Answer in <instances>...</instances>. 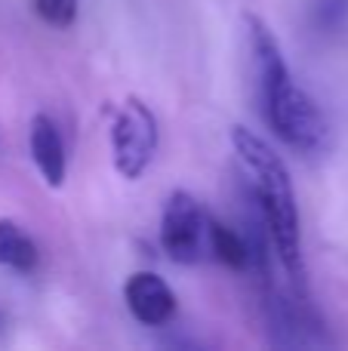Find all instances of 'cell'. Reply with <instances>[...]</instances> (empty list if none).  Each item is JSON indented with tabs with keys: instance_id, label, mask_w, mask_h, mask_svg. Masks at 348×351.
<instances>
[{
	"instance_id": "6da1fadb",
	"label": "cell",
	"mask_w": 348,
	"mask_h": 351,
	"mask_svg": "<svg viewBox=\"0 0 348 351\" xmlns=\"http://www.w3.org/2000/svg\"><path fill=\"white\" fill-rule=\"evenodd\" d=\"M247 31H250L253 65H256L259 102H262V114L269 121V127L296 154L324 158L333 148L330 121L318 108V102L302 86L293 84L281 53V43L269 31V25L259 16H247Z\"/></svg>"
},
{
	"instance_id": "7a4b0ae2",
	"label": "cell",
	"mask_w": 348,
	"mask_h": 351,
	"mask_svg": "<svg viewBox=\"0 0 348 351\" xmlns=\"http://www.w3.org/2000/svg\"><path fill=\"white\" fill-rule=\"evenodd\" d=\"M232 145L238 152L240 164L247 167V173L253 176L262 222L269 228V237L277 250L284 271L293 280V290L299 296H308L306 259H302V237H299V210H296L293 179H290L287 164L269 142L259 139L247 127H232Z\"/></svg>"
},
{
	"instance_id": "3957f363",
	"label": "cell",
	"mask_w": 348,
	"mask_h": 351,
	"mask_svg": "<svg viewBox=\"0 0 348 351\" xmlns=\"http://www.w3.org/2000/svg\"><path fill=\"white\" fill-rule=\"evenodd\" d=\"M111 154H114V170L129 182L145 176L151 167L158 154V117L142 99L129 96L121 105L111 123Z\"/></svg>"
},
{
	"instance_id": "277c9868",
	"label": "cell",
	"mask_w": 348,
	"mask_h": 351,
	"mask_svg": "<svg viewBox=\"0 0 348 351\" xmlns=\"http://www.w3.org/2000/svg\"><path fill=\"white\" fill-rule=\"evenodd\" d=\"M207 216L188 191H173L160 216V247L179 265H195L203 253Z\"/></svg>"
},
{
	"instance_id": "5b68a950",
	"label": "cell",
	"mask_w": 348,
	"mask_h": 351,
	"mask_svg": "<svg viewBox=\"0 0 348 351\" xmlns=\"http://www.w3.org/2000/svg\"><path fill=\"white\" fill-rule=\"evenodd\" d=\"M129 315L145 327H164L176 317V293L164 278L151 271H136L123 287Z\"/></svg>"
},
{
	"instance_id": "8992f818",
	"label": "cell",
	"mask_w": 348,
	"mask_h": 351,
	"mask_svg": "<svg viewBox=\"0 0 348 351\" xmlns=\"http://www.w3.org/2000/svg\"><path fill=\"white\" fill-rule=\"evenodd\" d=\"M28 145L43 182L49 188H59L65 182V145H62V136L55 130V123L47 114H34L28 130Z\"/></svg>"
},
{
	"instance_id": "52a82bcc",
	"label": "cell",
	"mask_w": 348,
	"mask_h": 351,
	"mask_svg": "<svg viewBox=\"0 0 348 351\" xmlns=\"http://www.w3.org/2000/svg\"><path fill=\"white\" fill-rule=\"evenodd\" d=\"M37 243L18 228L12 219H0V265L18 274H31L37 268Z\"/></svg>"
},
{
	"instance_id": "ba28073f",
	"label": "cell",
	"mask_w": 348,
	"mask_h": 351,
	"mask_svg": "<svg viewBox=\"0 0 348 351\" xmlns=\"http://www.w3.org/2000/svg\"><path fill=\"white\" fill-rule=\"evenodd\" d=\"M207 237H210V247H213L216 259H219L222 265L234 268V271H247V268H253L250 241L240 237L234 228H228V225L213 222V219H210L207 222Z\"/></svg>"
},
{
	"instance_id": "9c48e42d",
	"label": "cell",
	"mask_w": 348,
	"mask_h": 351,
	"mask_svg": "<svg viewBox=\"0 0 348 351\" xmlns=\"http://www.w3.org/2000/svg\"><path fill=\"white\" fill-rule=\"evenodd\" d=\"M308 12L321 34H336L348 25V0H312Z\"/></svg>"
},
{
	"instance_id": "30bf717a",
	"label": "cell",
	"mask_w": 348,
	"mask_h": 351,
	"mask_svg": "<svg viewBox=\"0 0 348 351\" xmlns=\"http://www.w3.org/2000/svg\"><path fill=\"white\" fill-rule=\"evenodd\" d=\"M34 6L43 22L55 25V28H71L77 19V0H34Z\"/></svg>"
}]
</instances>
